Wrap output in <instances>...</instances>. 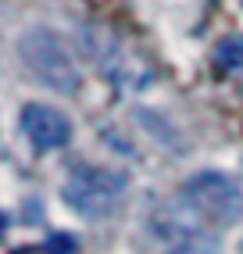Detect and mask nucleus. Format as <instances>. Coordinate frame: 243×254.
Here are the masks:
<instances>
[{
    "mask_svg": "<svg viewBox=\"0 0 243 254\" xmlns=\"http://www.w3.org/2000/svg\"><path fill=\"white\" fill-rule=\"evenodd\" d=\"M182 197L193 204L211 226H233L236 218L243 215V193L236 179H229L225 172H197L182 183Z\"/></svg>",
    "mask_w": 243,
    "mask_h": 254,
    "instance_id": "20e7f679",
    "label": "nucleus"
},
{
    "mask_svg": "<svg viewBox=\"0 0 243 254\" xmlns=\"http://www.w3.org/2000/svg\"><path fill=\"white\" fill-rule=\"evenodd\" d=\"M47 251L50 254H75V240H72V236H50Z\"/></svg>",
    "mask_w": 243,
    "mask_h": 254,
    "instance_id": "0eeeda50",
    "label": "nucleus"
},
{
    "mask_svg": "<svg viewBox=\"0 0 243 254\" xmlns=\"http://www.w3.org/2000/svg\"><path fill=\"white\" fill-rule=\"evenodd\" d=\"M4 229H7V218H4V215H0V236H4Z\"/></svg>",
    "mask_w": 243,
    "mask_h": 254,
    "instance_id": "6e6552de",
    "label": "nucleus"
},
{
    "mask_svg": "<svg viewBox=\"0 0 243 254\" xmlns=\"http://www.w3.org/2000/svg\"><path fill=\"white\" fill-rule=\"evenodd\" d=\"M18 54H22V64L43 82V86L58 90V93H75L82 86L79 61L72 58V50H68V43L58 36V32H50L43 25L22 32Z\"/></svg>",
    "mask_w": 243,
    "mask_h": 254,
    "instance_id": "f257e3e1",
    "label": "nucleus"
},
{
    "mask_svg": "<svg viewBox=\"0 0 243 254\" xmlns=\"http://www.w3.org/2000/svg\"><path fill=\"white\" fill-rule=\"evenodd\" d=\"M22 129L40 150H61L72 140V122H68L58 108H47V104H25Z\"/></svg>",
    "mask_w": 243,
    "mask_h": 254,
    "instance_id": "39448f33",
    "label": "nucleus"
},
{
    "mask_svg": "<svg viewBox=\"0 0 243 254\" xmlns=\"http://www.w3.org/2000/svg\"><path fill=\"white\" fill-rule=\"evenodd\" d=\"M122 193H125V176L115 172V168H97V165L75 168L61 186L64 204L79 215H86V218L108 215L122 200Z\"/></svg>",
    "mask_w": 243,
    "mask_h": 254,
    "instance_id": "7ed1b4c3",
    "label": "nucleus"
},
{
    "mask_svg": "<svg viewBox=\"0 0 243 254\" xmlns=\"http://www.w3.org/2000/svg\"><path fill=\"white\" fill-rule=\"evenodd\" d=\"M215 64L218 72H236L243 64V36H229L215 47Z\"/></svg>",
    "mask_w": 243,
    "mask_h": 254,
    "instance_id": "423d86ee",
    "label": "nucleus"
},
{
    "mask_svg": "<svg viewBox=\"0 0 243 254\" xmlns=\"http://www.w3.org/2000/svg\"><path fill=\"white\" fill-rule=\"evenodd\" d=\"M240 254H243V244H240Z\"/></svg>",
    "mask_w": 243,
    "mask_h": 254,
    "instance_id": "1a4fd4ad",
    "label": "nucleus"
},
{
    "mask_svg": "<svg viewBox=\"0 0 243 254\" xmlns=\"http://www.w3.org/2000/svg\"><path fill=\"white\" fill-rule=\"evenodd\" d=\"M150 229L172 251H186V254H207L215 247V233H218V226L207 222L182 193L176 200H165V204L154 211Z\"/></svg>",
    "mask_w": 243,
    "mask_h": 254,
    "instance_id": "f03ea898",
    "label": "nucleus"
}]
</instances>
